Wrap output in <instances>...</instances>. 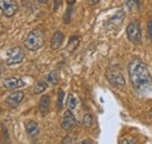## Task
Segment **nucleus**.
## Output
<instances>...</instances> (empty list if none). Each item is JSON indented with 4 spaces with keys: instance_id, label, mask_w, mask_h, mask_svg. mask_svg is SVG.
Listing matches in <instances>:
<instances>
[{
    "instance_id": "obj_13",
    "label": "nucleus",
    "mask_w": 152,
    "mask_h": 144,
    "mask_svg": "<svg viewBox=\"0 0 152 144\" xmlns=\"http://www.w3.org/2000/svg\"><path fill=\"white\" fill-rule=\"evenodd\" d=\"M123 19H124V12L123 11H119L116 15H114L113 18L108 21V25H110L111 27H117V26H119L122 24Z\"/></svg>"
},
{
    "instance_id": "obj_7",
    "label": "nucleus",
    "mask_w": 152,
    "mask_h": 144,
    "mask_svg": "<svg viewBox=\"0 0 152 144\" xmlns=\"http://www.w3.org/2000/svg\"><path fill=\"white\" fill-rule=\"evenodd\" d=\"M76 126V117L75 115L73 114L72 109H68L64 111L63 114V118H62V128L64 130H72L74 129Z\"/></svg>"
},
{
    "instance_id": "obj_4",
    "label": "nucleus",
    "mask_w": 152,
    "mask_h": 144,
    "mask_svg": "<svg viewBox=\"0 0 152 144\" xmlns=\"http://www.w3.org/2000/svg\"><path fill=\"white\" fill-rule=\"evenodd\" d=\"M25 59V53L22 51L21 47H13L7 49L6 52V59H5V63L11 66V65H18L20 62H22V60Z\"/></svg>"
},
{
    "instance_id": "obj_24",
    "label": "nucleus",
    "mask_w": 152,
    "mask_h": 144,
    "mask_svg": "<svg viewBox=\"0 0 152 144\" xmlns=\"http://www.w3.org/2000/svg\"><path fill=\"white\" fill-rule=\"evenodd\" d=\"M148 32H149V35H150V37H152V20L149 22V26H148Z\"/></svg>"
},
{
    "instance_id": "obj_18",
    "label": "nucleus",
    "mask_w": 152,
    "mask_h": 144,
    "mask_svg": "<svg viewBox=\"0 0 152 144\" xmlns=\"http://www.w3.org/2000/svg\"><path fill=\"white\" fill-rule=\"evenodd\" d=\"M76 104H77V100H76V97L73 95V94H69L68 96H67V107L68 109H73L76 107Z\"/></svg>"
},
{
    "instance_id": "obj_2",
    "label": "nucleus",
    "mask_w": 152,
    "mask_h": 144,
    "mask_svg": "<svg viewBox=\"0 0 152 144\" xmlns=\"http://www.w3.org/2000/svg\"><path fill=\"white\" fill-rule=\"evenodd\" d=\"M43 43H45V35H43V32L39 28L31 31L23 41L25 47L32 52H35V51L40 49L43 46Z\"/></svg>"
},
{
    "instance_id": "obj_26",
    "label": "nucleus",
    "mask_w": 152,
    "mask_h": 144,
    "mask_svg": "<svg viewBox=\"0 0 152 144\" xmlns=\"http://www.w3.org/2000/svg\"><path fill=\"white\" fill-rule=\"evenodd\" d=\"M76 0H67V2H68V6H73L74 4H75Z\"/></svg>"
},
{
    "instance_id": "obj_11",
    "label": "nucleus",
    "mask_w": 152,
    "mask_h": 144,
    "mask_svg": "<svg viewBox=\"0 0 152 144\" xmlns=\"http://www.w3.org/2000/svg\"><path fill=\"white\" fill-rule=\"evenodd\" d=\"M63 40H64L63 33L60 32V31H57V32L54 33V35H53L52 40H50V47H52L53 49H58V48L62 46Z\"/></svg>"
},
{
    "instance_id": "obj_27",
    "label": "nucleus",
    "mask_w": 152,
    "mask_h": 144,
    "mask_svg": "<svg viewBox=\"0 0 152 144\" xmlns=\"http://www.w3.org/2000/svg\"><path fill=\"white\" fill-rule=\"evenodd\" d=\"M38 2H40V4H47L49 0H37Z\"/></svg>"
},
{
    "instance_id": "obj_15",
    "label": "nucleus",
    "mask_w": 152,
    "mask_h": 144,
    "mask_svg": "<svg viewBox=\"0 0 152 144\" xmlns=\"http://www.w3.org/2000/svg\"><path fill=\"white\" fill-rule=\"evenodd\" d=\"M82 123H83V126L84 128H90L94 123V117L91 114H86L83 116V120H82Z\"/></svg>"
},
{
    "instance_id": "obj_12",
    "label": "nucleus",
    "mask_w": 152,
    "mask_h": 144,
    "mask_svg": "<svg viewBox=\"0 0 152 144\" xmlns=\"http://www.w3.org/2000/svg\"><path fill=\"white\" fill-rule=\"evenodd\" d=\"M49 106H50V97L48 95H43L39 102V110L41 112H46L49 109Z\"/></svg>"
},
{
    "instance_id": "obj_29",
    "label": "nucleus",
    "mask_w": 152,
    "mask_h": 144,
    "mask_svg": "<svg viewBox=\"0 0 152 144\" xmlns=\"http://www.w3.org/2000/svg\"><path fill=\"white\" fill-rule=\"evenodd\" d=\"M2 74V68H1V66H0V75Z\"/></svg>"
},
{
    "instance_id": "obj_16",
    "label": "nucleus",
    "mask_w": 152,
    "mask_h": 144,
    "mask_svg": "<svg viewBox=\"0 0 152 144\" xmlns=\"http://www.w3.org/2000/svg\"><path fill=\"white\" fill-rule=\"evenodd\" d=\"M47 89V83L46 82H41V81H39L35 83V86H34V94H41V93H43L45 90Z\"/></svg>"
},
{
    "instance_id": "obj_21",
    "label": "nucleus",
    "mask_w": 152,
    "mask_h": 144,
    "mask_svg": "<svg viewBox=\"0 0 152 144\" xmlns=\"http://www.w3.org/2000/svg\"><path fill=\"white\" fill-rule=\"evenodd\" d=\"M72 10H73V7H70L69 6V8L67 10V12H66V15H64V22H69L70 21V13H72Z\"/></svg>"
},
{
    "instance_id": "obj_14",
    "label": "nucleus",
    "mask_w": 152,
    "mask_h": 144,
    "mask_svg": "<svg viewBox=\"0 0 152 144\" xmlns=\"http://www.w3.org/2000/svg\"><path fill=\"white\" fill-rule=\"evenodd\" d=\"M78 42H80V37H78V36H76V35L72 36V37L69 39L67 49H68L69 52H74L76 48H77V46H78Z\"/></svg>"
},
{
    "instance_id": "obj_1",
    "label": "nucleus",
    "mask_w": 152,
    "mask_h": 144,
    "mask_svg": "<svg viewBox=\"0 0 152 144\" xmlns=\"http://www.w3.org/2000/svg\"><path fill=\"white\" fill-rule=\"evenodd\" d=\"M129 77L132 88L142 95L152 93V77L145 63L136 57L129 63Z\"/></svg>"
},
{
    "instance_id": "obj_8",
    "label": "nucleus",
    "mask_w": 152,
    "mask_h": 144,
    "mask_svg": "<svg viewBox=\"0 0 152 144\" xmlns=\"http://www.w3.org/2000/svg\"><path fill=\"white\" fill-rule=\"evenodd\" d=\"M2 86L7 89H19L26 86V82L20 77H8L2 81Z\"/></svg>"
},
{
    "instance_id": "obj_3",
    "label": "nucleus",
    "mask_w": 152,
    "mask_h": 144,
    "mask_svg": "<svg viewBox=\"0 0 152 144\" xmlns=\"http://www.w3.org/2000/svg\"><path fill=\"white\" fill-rule=\"evenodd\" d=\"M105 76H107V80L109 81V83L116 88H122L125 86V79L123 76V73L116 66L109 67L107 69Z\"/></svg>"
},
{
    "instance_id": "obj_20",
    "label": "nucleus",
    "mask_w": 152,
    "mask_h": 144,
    "mask_svg": "<svg viewBox=\"0 0 152 144\" xmlns=\"http://www.w3.org/2000/svg\"><path fill=\"white\" fill-rule=\"evenodd\" d=\"M62 101H63V90L58 89V93H57V103H58L60 108L62 107Z\"/></svg>"
},
{
    "instance_id": "obj_25",
    "label": "nucleus",
    "mask_w": 152,
    "mask_h": 144,
    "mask_svg": "<svg viewBox=\"0 0 152 144\" xmlns=\"http://www.w3.org/2000/svg\"><path fill=\"white\" fill-rule=\"evenodd\" d=\"M98 1H99V0H87V2H88L89 5H91V6H93V5H96Z\"/></svg>"
},
{
    "instance_id": "obj_30",
    "label": "nucleus",
    "mask_w": 152,
    "mask_h": 144,
    "mask_svg": "<svg viewBox=\"0 0 152 144\" xmlns=\"http://www.w3.org/2000/svg\"><path fill=\"white\" fill-rule=\"evenodd\" d=\"M151 117H152V111H151Z\"/></svg>"
},
{
    "instance_id": "obj_9",
    "label": "nucleus",
    "mask_w": 152,
    "mask_h": 144,
    "mask_svg": "<svg viewBox=\"0 0 152 144\" xmlns=\"http://www.w3.org/2000/svg\"><path fill=\"white\" fill-rule=\"evenodd\" d=\"M23 97H25V94H23L22 91L12 93V94H10V95L7 96V98H6V103H7L10 107H12V108L18 107L20 103L22 102Z\"/></svg>"
},
{
    "instance_id": "obj_10",
    "label": "nucleus",
    "mask_w": 152,
    "mask_h": 144,
    "mask_svg": "<svg viewBox=\"0 0 152 144\" xmlns=\"http://www.w3.org/2000/svg\"><path fill=\"white\" fill-rule=\"evenodd\" d=\"M25 126H26V131H27V134L31 138H37L38 137L40 129H39L38 123L35 121H27Z\"/></svg>"
},
{
    "instance_id": "obj_17",
    "label": "nucleus",
    "mask_w": 152,
    "mask_h": 144,
    "mask_svg": "<svg viewBox=\"0 0 152 144\" xmlns=\"http://www.w3.org/2000/svg\"><path fill=\"white\" fill-rule=\"evenodd\" d=\"M45 79H46L47 82H49L52 84H56L57 81H58V76H57V74L55 72H50L49 74H47L45 76Z\"/></svg>"
},
{
    "instance_id": "obj_19",
    "label": "nucleus",
    "mask_w": 152,
    "mask_h": 144,
    "mask_svg": "<svg viewBox=\"0 0 152 144\" xmlns=\"http://www.w3.org/2000/svg\"><path fill=\"white\" fill-rule=\"evenodd\" d=\"M125 5H126V7L130 11H137L138 10V6H139L138 0H126L125 1Z\"/></svg>"
},
{
    "instance_id": "obj_23",
    "label": "nucleus",
    "mask_w": 152,
    "mask_h": 144,
    "mask_svg": "<svg viewBox=\"0 0 152 144\" xmlns=\"http://www.w3.org/2000/svg\"><path fill=\"white\" fill-rule=\"evenodd\" d=\"M121 143H123V144H134L136 143V141L134 140H123V141H121Z\"/></svg>"
},
{
    "instance_id": "obj_28",
    "label": "nucleus",
    "mask_w": 152,
    "mask_h": 144,
    "mask_svg": "<svg viewBox=\"0 0 152 144\" xmlns=\"http://www.w3.org/2000/svg\"><path fill=\"white\" fill-rule=\"evenodd\" d=\"M82 143H83V144H87V143H94V142H93V141H83Z\"/></svg>"
},
{
    "instance_id": "obj_5",
    "label": "nucleus",
    "mask_w": 152,
    "mask_h": 144,
    "mask_svg": "<svg viewBox=\"0 0 152 144\" xmlns=\"http://www.w3.org/2000/svg\"><path fill=\"white\" fill-rule=\"evenodd\" d=\"M126 36L134 45L140 43V41H142V31H140V27H139V25L137 22L129 24V26L126 28Z\"/></svg>"
},
{
    "instance_id": "obj_6",
    "label": "nucleus",
    "mask_w": 152,
    "mask_h": 144,
    "mask_svg": "<svg viewBox=\"0 0 152 144\" xmlns=\"http://www.w3.org/2000/svg\"><path fill=\"white\" fill-rule=\"evenodd\" d=\"M0 10L5 17H13L18 11V5L14 0H0Z\"/></svg>"
},
{
    "instance_id": "obj_22",
    "label": "nucleus",
    "mask_w": 152,
    "mask_h": 144,
    "mask_svg": "<svg viewBox=\"0 0 152 144\" xmlns=\"http://www.w3.org/2000/svg\"><path fill=\"white\" fill-rule=\"evenodd\" d=\"M61 4H62V0H54V11H56L61 6Z\"/></svg>"
}]
</instances>
